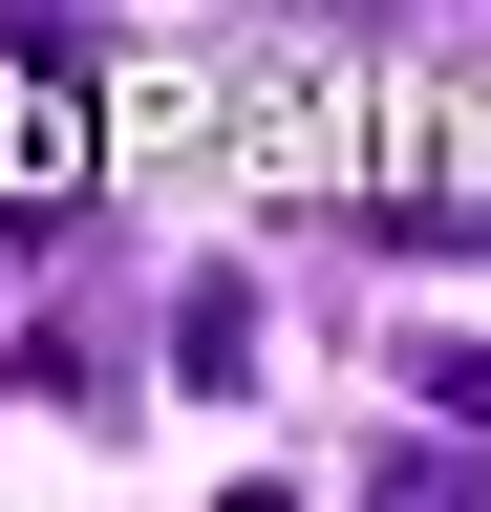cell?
<instances>
[{
	"instance_id": "1",
	"label": "cell",
	"mask_w": 491,
	"mask_h": 512,
	"mask_svg": "<svg viewBox=\"0 0 491 512\" xmlns=\"http://www.w3.org/2000/svg\"><path fill=\"white\" fill-rule=\"evenodd\" d=\"M171 384H257V278H235V256H193V299H171Z\"/></svg>"
},
{
	"instance_id": "2",
	"label": "cell",
	"mask_w": 491,
	"mask_h": 512,
	"mask_svg": "<svg viewBox=\"0 0 491 512\" xmlns=\"http://www.w3.org/2000/svg\"><path fill=\"white\" fill-rule=\"evenodd\" d=\"M363 512H491V448H449V427H385V448H363Z\"/></svg>"
},
{
	"instance_id": "3",
	"label": "cell",
	"mask_w": 491,
	"mask_h": 512,
	"mask_svg": "<svg viewBox=\"0 0 491 512\" xmlns=\"http://www.w3.org/2000/svg\"><path fill=\"white\" fill-rule=\"evenodd\" d=\"M427 427H449V448H491V342H427Z\"/></svg>"
},
{
	"instance_id": "4",
	"label": "cell",
	"mask_w": 491,
	"mask_h": 512,
	"mask_svg": "<svg viewBox=\"0 0 491 512\" xmlns=\"http://www.w3.org/2000/svg\"><path fill=\"white\" fill-rule=\"evenodd\" d=\"M214 512H299V491H278V470H235V491H214Z\"/></svg>"
}]
</instances>
